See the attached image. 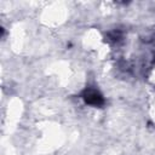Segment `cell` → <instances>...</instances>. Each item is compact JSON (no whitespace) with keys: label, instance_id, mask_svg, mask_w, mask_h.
Listing matches in <instances>:
<instances>
[{"label":"cell","instance_id":"obj_1","mask_svg":"<svg viewBox=\"0 0 155 155\" xmlns=\"http://www.w3.org/2000/svg\"><path fill=\"white\" fill-rule=\"evenodd\" d=\"M84 99H85V102L87 104L94 105V107H99L104 102L103 101V97L96 90H86L85 93H84Z\"/></svg>","mask_w":155,"mask_h":155}]
</instances>
